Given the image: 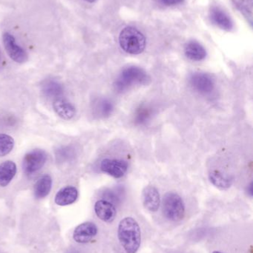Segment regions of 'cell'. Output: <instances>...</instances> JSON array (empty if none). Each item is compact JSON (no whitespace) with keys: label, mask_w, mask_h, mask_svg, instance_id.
<instances>
[{"label":"cell","mask_w":253,"mask_h":253,"mask_svg":"<svg viewBox=\"0 0 253 253\" xmlns=\"http://www.w3.org/2000/svg\"><path fill=\"white\" fill-rule=\"evenodd\" d=\"M117 236L125 252H138L141 244V231L135 218L126 217L120 221L117 228Z\"/></svg>","instance_id":"1"},{"label":"cell","mask_w":253,"mask_h":253,"mask_svg":"<svg viewBox=\"0 0 253 253\" xmlns=\"http://www.w3.org/2000/svg\"><path fill=\"white\" fill-rule=\"evenodd\" d=\"M148 74L142 68L129 67L122 71L114 82V88L119 93L126 91L135 85L146 84L150 82Z\"/></svg>","instance_id":"2"},{"label":"cell","mask_w":253,"mask_h":253,"mask_svg":"<svg viewBox=\"0 0 253 253\" xmlns=\"http://www.w3.org/2000/svg\"><path fill=\"white\" fill-rule=\"evenodd\" d=\"M120 47L129 54H140L146 47V38L137 28L127 27L120 33L119 37Z\"/></svg>","instance_id":"3"},{"label":"cell","mask_w":253,"mask_h":253,"mask_svg":"<svg viewBox=\"0 0 253 253\" xmlns=\"http://www.w3.org/2000/svg\"><path fill=\"white\" fill-rule=\"evenodd\" d=\"M163 212L170 221H181L185 215V205L181 196L173 192L166 193L163 199Z\"/></svg>","instance_id":"4"},{"label":"cell","mask_w":253,"mask_h":253,"mask_svg":"<svg viewBox=\"0 0 253 253\" xmlns=\"http://www.w3.org/2000/svg\"><path fill=\"white\" fill-rule=\"evenodd\" d=\"M47 155L42 150H34L25 155L23 159L24 171L27 175L38 172L46 164Z\"/></svg>","instance_id":"5"},{"label":"cell","mask_w":253,"mask_h":253,"mask_svg":"<svg viewBox=\"0 0 253 253\" xmlns=\"http://www.w3.org/2000/svg\"><path fill=\"white\" fill-rule=\"evenodd\" d=\"M3 44L10 59L17 63H24L28 60L26 51L16 43L14 37L10 33H4L2 36Z\"/></svg>","instance_id":"6"},{"label":"cell","mask_w":253,"mask_h":253,"mask_svg":"<svg viewBox=\"0 0 253 253\" xmlns=\"http://www.w3.org/2000/svg\"><path fill=\"white\" fill-rule=\"evenodd\" d=\"M190 85L201 94H210L215 88L213 79L204 73H194L190 77Z\"/></svg>","instance_id":"7"},{"label":"cell","mask_w":253,"mask_h":253,"mask_svg":"<svg viewBox=\"0 0 253 253\" xmlns=\"http://www.w3.org/2000/svg\"><path fill=\"white\" fill-rule=\"evenodd\" d=\"M101 169L102 172L115 178H122L127 172V162L119 159H105L102 161Z\"/></svg>","instance_id":"8"},{"label":"cell","mask_w":253,"mask_h":253,"mask_svg":"<svg viewBox=\"0 0 253 253\" xmlns=\"http://www.w3.org/2000/svg\"><path fill=\"white\" fill-rule=\"evenodd\" d=\"M98 234V227L92 222H85L80 224L74 230L73 237L80 244L89 243Z\"/></svg>","instance_id":"9"},{"label":"cell","mask_w":253,"mask_h":253,"mask_svg":"<svg viewBox=\"0 0 253 253\" xmlns=\"http://www.w3.org/2000/svg\"><path fill=\"white\" fill-rule=\"evenodd\" d=\"M143 204L146 209L152 212H156L160 208V197L158 190L154 186L149 185L143 190Z\"/></svg>","instance_id":"10"},{"label":"cell","mask_w":253,"mask_h":253,"mask_svg":"<svg viewBox=\"0 0 253 253\" xmlns=\"http://www.w3.org/2000/svg\"><path fill=\"white\" fill-rule=\"evenodd\" d=\"M95 211L100 219L107 223L112 222L117 214L115 207L106 200L98 201L95 205Z\"/></svg>","instance_id":"11"},{"label":"cell","mask_w":253,"mask_h":253,"mask_svg":"<svg viewBox=\"0 0 253 253\" xmlns=\"http://www.w3.org/2000/svg\"><path fill=\"white\" fill-rule=\"evenodd\" d=\"M210 19L217 26L226 31H230L233 25L230 16L221 8L213 7L210 11Z\"/></svg>","instance_id":"12"},{"label":"cell","mask_w":253,"mask_h":253,"mask_svg":"<svg viewBox=\"0 0 253 253\" xmlns=\"http://www.w3.org/2000/svg\"><path fill=\"white\" fill-rule=\"evenodd\" d=\"M78 191L74 187H65L61 189L55 196V203L59 206H66L76 202Z\"/></svg>","instance_id":"13"},{"label":"cell","mask_w":253,"mask_h":253,"mask_svg":"<svg viewBox=\"0 0 253 253\" xmlns=\"http://www.w3.org/2000/svg\"><path fill=\"white\" fill-rule=\"evenodd\" d=\"M53 108L56 114L63 120H71L76 114L75 108L70 102L60 98L55 99Z\"/></svg>","instance_id":"14"},{"label":"cell","mask_w":253,"mask_h":253,"mask_svg":"<svg viewBox=\"0 0 253 253\" xmlns=\"http://www.w3.org/2000/svg\"><path fill=\"white\" fill-rule=\"evenodd\" d=\"M184 52L187 57L193 61H202L206 56L204 47L196 41L189 42L185 45Z\"/></svg>","instance_id":"15"},{"label":"cell","mask_w":253,"mask_h":253,"mask_svg":"<svg viewBox=\"0 0 253 253\" xmlns=\"http://www.w3.org/2000/svg\"><path fill=\"white\" fill-rule=\"evenodd\" d=\"M16 173V165L11 161H6L0 165V186L6 187Z\"/></svg>","instance_id":"16"},{"label":"cell","mask_w":253,"mask_h":253,"mask_svg":"<svg viewBox=\"0 0 253 253\" xmlns=\"http://www.w3.org/2000/svg\"><path fill=\"white\" fill-rule=\"evenodd\" d=\"M52 186V179L50 175L41 177L34 186V196L37 199H43L50 193Z\"/></svg>","instance_id":"17"},{"label":"cell","mask_w":253,"mask_h":253,"mask_svg":"<svg viewBox=\"0 0 253 253\" xmlns=\"http://www.w3.org/2000/svg\"><path fill=\"white\" fill-rule=\"evenodd\" d=\"M209 180L211 183L218 188L226 190L230 188L233 184V178L228 175H224L222 172L218 170H213L209 173Z\"/></svg>","instance_id":"18"},{"label":"cell","mask_w":253,"mask_h":253,"mask_svg":"<svg viewBox=\"0 0 253 253\" xmlns=\"http://www.w3.org/2000/svg\"><path fill=\"white\" fill-rule=\"evenodd\" d=\"M62 87L57 82L53 80H48L45 82L43 85V92L47 97L50 99H59L62 95Z\"/></svg>","instance_id":"19"},{"label":"cell","mask_w":253,"mask_h":253,"mask_svg":"<svg viewBox=\"0 0 253 253\" xmlns=\"http://www.w3.org/2000/svg\"><path fill=\"white\" fill-rule=\"evenodd\" d=\"M95 111L97 114L101 117H108L114 111V105L108 99H101L96 103Z\"/></svg>","instance_id":"20"},{"label":"cell","mask_w":253,"mask_h":253,"mask_svg":"<svg viewBox=\"0 0 253 253\" xmlns=\"http://www.w3.org/2000/svg\"><path fill=\"white\" fill-rule=\"evenodd\" d=\"M14 140L7 134H0V157L6 156L13 150Z\"/></svg>","instance_id":"21"},{"label":"cell","mask_w":253,"mask_h":253,"mask_svg":"<svg viewBox=\"0 0 253 253\" xmlns=\"http://www.w3.org/2000/svg\"><path fill=\"white\" fill-rule=\"evenodd\" d=\"M72 156L73 150L69 147H62L56 152V158L59 159L60 162H62V161L65 162L68 159H71Z\"/></svg>","instance_id":"22"},{"label":"cell","mask_w":253,"mask_h":253,"mask_svg":"<svg viewBox=\"0 0 253 253\" xmlns=\"http://www.w3.org/2000/svg\"><path fill=\"white\" fill-rule=\"evenodd\" d=\"M136 115L137 122L139 123L140 124H143L149 120L150 116H151V112L149 111L148 108H141V109L138 110Z\"/></svg>","instance_id":"23"},{"label":"cell","mask_w":253,"mask_h":253,"mask_svg":"<svg viewBox=\"0 0 253 253\" xmlns=\"http://www.w3.org/2000/svg\"><path fill=\"white\" fill-rule=\"evenodd\" d=\"M161 1L167 5H175L182 2L184 0H161Z\"/></svg>","instance_id":"24"},{"label":"cell","mask_w":253,"mask_h":253,"mask_svg":"<svg viewBox=\"0 0 253 253\" xmlns=\"http://www.w3.org/2000/svg\"><path fill=\"white\" fill-rule=\"evenodd\" d=\"M248 193H250V195H251V196H252V195H253V183H251V184H250L249 187H248Z\"/></svg>","instance_id":"25"},{"label":"cell","mask_w":253,"mask_h":253,"mask_svg":"<svg viewBox=\"0 0 253 253\" xmlns=\"http://www.w3.org/2000/svg\"><path fill=\"white\" fill-rule=\"evenodd\" d=\"M84 1H88V2H95L97 0H84Z\"/></svg>","instance_id":"26"},{"label":"cell","mask_w":253,"mask_h":253,"mask_svg":"<svg viewBox=\"0 0 253 253\" xmlns=\"http://www.w3.org/2000/svg\"><path fill=\"white\" fill-rule=\"evenodd\" d=\"M212 253H222L219 252V251H214V252H212Z\"/></svg>","instance_id":"27"},{"label":"cell","mask_w":253,"mask_h":253,"mask_svg":"<svg viewBox=\"0 0 253 253\" xmlns=\"http://www.w3.org/2000/svg\"><path fill=\"white\" fill-rule=\"evenodd\" d=\"M0 60H1V51H0Z\"/></svg>","instance_id":"28"}]
</instances>
